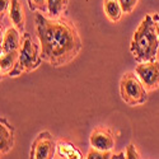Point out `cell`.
Wrapping results in <instances>:
<instances>
[{
	"mask_svg": "<svg viewBox=\"0 0 159 159\" xmlns=\"http://www.w3.org/2000/svg\"><path fill=\"white\" fill-rule=\"evenodd\" d=\"M9 17L10 20L14 24V27L19 31H24L25 18H24V10L19 0H10V8H9Z\"/></svg>",
	"mask_w": 159,
	"mask_h": 159,
	"instance_id": "cell-10",
	"label": "cell"
},
{
	"mask_svg": "<svg viewBox=\"0 0 159 159\" xmlns=\"http://www.w3.org/2000/svg\"><path fill=\"white\" fill-rule=\"evenodd\" d=\"M103 9L107 17L111 22H118L122 17V7L118 0H104L103 2Z\"/></svg>",
	"mask_w": 159,
	"mask_h": 159,
	"instance_id": "cell-11",
	"label": "cell"
},
{
	"mask_svg": "<svg viewBox=\"0 0 159 159\" xmlns=\"http://www.w3.org/2000/svg\"><path fill=\"white\" fill-rule=\"evenodd\" d=\"M57 153L60 154V157L66 158V159H82L84 158L83 154L79 152V149H76L73 144L65 141V140H60L57 143Z\"/></svg>",
	"mask_w": 159,
	"mask_h": 159,
	"instance_id": "cell-12",
	"label": "cell"
},
{
	"mask_svg": "<svg viewBox=\"0 0 159 159\" xmlns=\"http://www.w3.org/2000/svg\"><path fill=\"white\" fill-rule=\"evenodd\" d=\"M159 47V37L155 31V20L148 14L141 20L131 39L130 51L139 62L155 60Z\"/></svg>",
	"mask_w": 159,
	"mask_h": 159,
	"instance_id": "cell-2",
	"label": "cell"
},
{
	"mask_svg": "<svg viewBox=\"0 0 159 159\" xmlns=\"http://www.w3.org/2000/svg\"><path fill=\"white\" fill-rule=\"evenodd\" d=\"M155 31H157V34L159 37V22H155Z\"/></svg>",
	"mask_w": 159,
	"mask_h": 159,
	"instance_id": "cell-21",
	"label": "cell"
},
{
	"mask_svg": "<svg viewBox=\"0 0 159 159\" xmlns=\"http://www.w3.org/2000/svg\"><path fill=\"white\" fill-rule=\"evenodd\" d=\"M90 145L93 148H97L99 150L111 152L115 148V136L112 131L106 127H97L92 131L89 138Z\"/></svg>",
	"mask_w": 159,
	"mask_h": 159,
	"instance_id": "cell-7",
	"label": "cell"
},
{
	"mask_svg": "<svg viewBox=\"0 0 159 159\" xmlns=\"http://www.w3.org/2000/svg\"><path fill=\"white\" fill-rule=\"evenodd\" d=\"M126 158L127 159H134V158L139 159V158H141L140 154L138 153V150H136L134 144H129L127 145V148H126Z\"/></svg>",
	"mask_w": 159,
	"mask_h": 159,
	"instance_id": "cell-18",
	"label": "cell"
},
{
	"mask_svg": "<svg viewBox=\"0 0 159 159\" xmlns=\"http://www.w3.org/2000/svg\"><path fill=\"white\" fill-rule=\"evenodd\" d=\"M118 158H126V153H120V154H112V159H118Z\"/></svg>",
	"mask_w": 159,
	"mask_h": 159,
	"instance_id": "cell-20",
	"label": "cell"
},
{
	"mask_svg": "<svg viewBox=\"0 0 159 159\" xmlns=\"http://www.w3.org/2000/svg\"><path fill=\"white\" fill-rule=\"evenodd\" d=\"M135 73L147 90L159 88V61L153 60L140 62L135 68Z\"/></svg>",
	"mask_w": 159,
	"mask_h": 159,
	"instance_id": "cell-6",
	"label": "cell"
},
{
	"mask_svg": "<svg viewBox=\"0 0 159 159\" xmlns=\"http://www.w3.org/2000/svg\"><path fill=\"white\" fill-rule=\"evenodd\" d=\"M69 0H47V7H48V14L54 18L60 17L62 13L68 8Z\"/></svg>",
	"mask_w": 159,
	"mask_h": 159,
	"instance_id": "cell-14",
	"label": "cell"
},
{
	"mask_svg": "<svg viewBox=\"0 0 159 159\" xmlns=\"http://www.w3.org/2000/svg\"><path fill=\"white\" fill-rule=\"evenodd\" d=\"M41 57L52 66H62L74 60L82 50V39L75 25L66 19H50L41 13L34 16Z\"/></svg>",
	"mask_w": 159,
	"mask_h": 159,
	"instance_id": "cell-1",
	"label": "cell"
},
{
	"mask_svg": "<svg viewBox=\"0 0 159 159\" xmlns=\"http://www.w3.org/2000/svg\"><path fill=\"white\" fill-rule=\"evenodd\" d=\"M22 46L19 31L16 27H10L5 31L2 39V52H13L19 51Z\"/></svg>",
	"mask_w": 159,
	"mask_h": 159,
	"instance_id": "cell-9",
	"label": "cell"
},
{
	"mask_svg": "<svg viewBox=\"0 0 159 159\" xmlns=\"http://www.w3.org/2000/svg\"><path fill=\"white\" fill-rule=\"evenodd\" d=\"M10 8V0H0V13H2V19L7 14V11H9Z\"/></svg>",
	"mask_w": 159,
	"mask_h": 159,
	"instance_id": "cell-19",
	"label": "cell"
},
{
	"mask_svg": "<svg viewBox=\"0 0 159 159\" xmlns=\"http://www.w3.org/2000/svg\"><path fill=\"white\" fill-rule=\"evenodd\" d=\"M28 5H30V9L33 11V10H39V11H46L48 10V7H47V0H28Z\"/></svg>",
	"mask_w": 159,
	"mask_h": 159,
	"instance_id": "cell-16",
	"label": "cell"
},
{
	"mask_svg": "<svg viewBox=\"0 0 159 159\" xmlns=\"http://www.w3.org/2000/svg\"><path fill=\"white\" fill-rule=\"evenodd\" d=\"M118 2H120L125 14H130V13L135 9V7L138 5L139 0H118Z\"/></svg>",
	"mask_w": 159,
	"mask_h": 159,
	"instance_id": "cell-17",
	"label": "cell"
},
{
	"mask_svg": "<svg viewBox=\"0 0 159 159\" xmlns=\"http://www.w3.org/2000/svg\"><path fill=\"white\" fill-rule=\"evenodd\" d=\"M120 94L122 101L129 106L143 104L148 99L147 89L139 76L132 71H127L122 75L120 82Z\"/></svg>",
	"mask_w": 159,
	"mask_h": 159,
	"instance_id": "cell-4",
	"label": "cell"
},
{
	"mask_svg": "<svg viewBox=\"0 0 159 159\" xmlns=\"http://www.w3.org/2000/svg\"><path fill=\"white\" fill-rule=\"evenodd\" d=\"M87 159H110L112 158V153L111 152H106V150H99L97 148L92 147L89 149V152L87 153Z\"/></svg>",
	"mask_w": 159,
	"mask_h": 159,
	"instance_id": "cell-15",
	"label": "cell"
},
{
	"mask_svg": "<svg viewBox=\"0 0 159 159\" xmlns=\"http://www.w3.org/2000/svg\"><path fill=\"white\" fill-rule=\"evenodd\" d=\"M19 57V51L13 52H2V57H0V68H2V74H9L13 68L16 66Z\"/></svg>",
	"mask_w": 159,
	"mask_h": 159,
	"instance_id": "cell-13",
	"label": "cell"
},
{
	"mask_svg": "<svg viewBox=\"0 0 159 159\" xmlns=\"http://www.w3.org/2000/svg\"><path fill=\"white\" fill-rule=\"evenodd\" d=\"M42 61L41 54H39L38 45L34 43L32 36L30 33H24L22 39V46L19 50V57L13 68V70L8 74L9 76H18L24 73H30L37 69Z\"/></svg>",
	"mask_w": 159,
	"mask_h": 159,
	"instance_id": "cell-3",
	"label": "cell"
},
{
	"mask_svg": "<svg viewBox=\"0 0 159 159\" xmlns=\"http://www.w3.org/2000/svg\"><path fill=\"white\" fill-rule=\"evenodd\" d=\"M14 147V129L7 121V118L0 120V154H8Z\"/></svg>",
	"mask_w": 159,
	"mask_h": 159,
	"instance_id": "cell-8",
	"label": "cell"
},
{
	"mask_svg": "<svg viewBox=\"0 0 159 159\" xmlns=\"http://www.w3.org/2000/svg\"><path fill=\"white\" fill-rule=\"evenodd\" d=\"M57 144L48 131H42L37 135L31 148V158L33 159H50L54 158Z\"/></svg>",
	"mask_w": 159,
	"mask_h": 159,
	"instance_id": "cell-5",
	"label": "cell"
}]
</instances>
